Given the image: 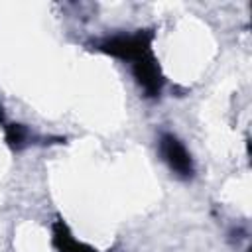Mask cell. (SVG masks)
Masks as SVG:
<instances>
[{
	"instance_id": "6da1fadb",
	"label": "cell",
	"mask_w": 252,
	"mask_h": 252,
	"mask_svg": "<svg viewBox=\"0 0 252 252\" xmlns=\"http://www.w3.org/2000/svg\"><path fill=\"white\" fill-rule=\"evenodd\" d=\"M154 39H156L154 28H140L134 32H118V33L100 37V39L93 41V49L98 53H104L108 57L120 59L132 67L140 61L156 55Z\"/></svg>"
},
{
	"instance_id": "7a4b0ae2",
	"label": "cell",
	"mask_w": 252,
	"mask_h": 252,
	"mask_svg": "<svg viewBox=\"0 0 252 252\" xmlns=\"http://www.w3.org/2000/svg\"><path fill=\"white\" fill-rule=\"evenodd\" d=\"M158 152L163 163L169 167L173 175L179 179H193L195 177V161L191 152L173 132H159L158 136Z\"/></svg>"
},
{
	"instance_id": "3957f363",
	"label": "cell",
	"mask_w": 252,
	"mask_h": 252,
	"mask_svg": "<svg viewBox=\"0 0 252 252\" xmlns=\"http://www.w3.org/2000/svg\"><path fill=\"white\" fill-rule=\"evenodd\" d=\"M51 246L55 252H98L89 242L79 240L61 217H55L51 222Z\"/></svg>"
},
{
	"instance_id": "277c9868",
	"label": "cell",
	"mask_w": 252,
	"mask_h": 252,
	"mask_svg": "<svg viewBox=\"0 0 252 252\" xmlns=\"http://www.w3.org/2000/svg\"><path fill=\"white\" fill-rule=\"evenodd\" d=\"M0 126H2V130H4V140H6V144H8L14 152L24 150V148L32 142V138H33V134L30 132L28 126H24V124H20V122H10V120H6L2 112H0Z\"/></svg>"
}]
</instances>
